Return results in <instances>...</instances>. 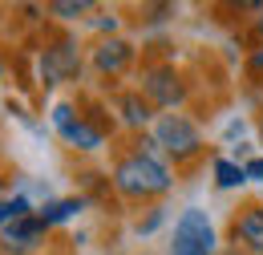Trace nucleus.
<instances>
[{
    "label": "nucleus",
    "instance_id": "20e7f679",
    "mask_svg": "<svg viewBox=\"0 0 263 255\" xmlns=\"http://www.w3.org/2000/svg\"><path fill=\"white\" fill-rule=\"evenodd\" d=\"M41 235H45L41 215H25V219H12V223L0 227V247L12 251V255H25V251H33L36 243H41Z\"/></svg>",
    "mask_w": 263,
    "mask_h": 255
},
{
    "label": "nucleus",
    "instance_id": "f257e3e1",
    "mask_svg": "<svg viewBox=\"0 0 263 255\" xmlns=\"http://www.w3.org/2000/svg\"><path fill=\"white\" fill-rule=\"evenodd\" d=\"M150 146H154V142H146V150L122 158L118 170H114V187H118L122 194H130V198H150V194L170 191V170L154 158Z\"/></svg>",
    "mask_w": 263,
    "mask_h": 255
},
{
    "label": "nucleus",
    "instance_id": "f03ea898",
    "mask_svg": "<svg viewBox=\"0 0 263 255\" xmlns=\"http://www.w3.org/2000/svg\"><path fill=\"white\" fill-rule=\"evenodd\" d=\"M174 255H215V227L206 219V211H182L174 223Z\"/></svg>",
    "mask_w": 263,
    "mask_h": 255
},
{
    "label": "nucleus",
    "instance_id": "7ed1b4c3",
    "mask_svg": "<svg viewBox=\"0 0 263 255\" xmlns=\"http://www.w3.org/2000/svg\"><path fill=\"white\" fill-rule=\"evenodd\" d=\"M154 142L162 146L166 154H174V158H191V154H198V146H202L195 122H186L182 114H162L158 126H154Z\"/></svg>",
    "mask_w": 263,
    "mask_h": 255
},
{
    "label": "nucleus",
    "instance_id": "0eeeda50",
    "mask_svg": "<svg viewBox=\"0 0 263 255\" xmlns=\"http://www.w3.org/2000/svg\"><path fill=\"white\" fill-rule=\"evenodd\" d=\"M235 239L247 247V251H259L263 255V207H251L235 219Z\"/></svg>",
    "mask_w": 263,
    "mask_h": 255
},
{
    "label": "nucleus",
    "instance_id": "a211bd4d",
    "mask_svg": "<svg viewBox=\"0 0 263 255\" xmlns=\"http://www.w3.org/2000/svg\"><path fill=\"white\" fill-rule=\"evenodd\" d=\"M235 255H239V251H235Z\"/></svg>",
    "mask_w": 263,
    "mask_h": 255
},
{
    "label": "nucleus",
    "instance_id": "2eb2a0df",
    "mask_svg": "<svg viewBox=\"0 0 263 255\" xmlns=\"http://www.w3.org/2000/svg\"><path fill=\"white\" fill-rule=\"evenodd\" d=\"M243 170H247V178H263V158H255V162H247V166H243Z\"/></svg>",
    "mask_w": 263,
    "mask_h": 255
},
{
    "label": "nucleus",
    "instance_id": "423d86ee",
    "mask_svg": "<svg viewBox=\"0 0 263 255\" xmlns=\"http://www.w3.org/2000/svg\"><path fill=\"white\" fill-rule=\"evenodd\" d=\"M41 69H45V81H49V85H53V81H65V77H73V73L81 69V61H77V49H73V45L45 49V61H41Z\"/></svg>",
    "mask_w": 263,
    "mask_h": 255
},
{
    "label": "nucleus",
    "instance_id": "4468645a",
    "mask_svg": "<svg viewBox=\"0 0 263 255\" xmlns=\"http://www.w3.org/2000/svg\"><path fill=\"white\" fill-rule=\"evenodd\" d=\"M57 16H65V21H73V16H81V12H89V0H53L49 4Z\"/></svg>",
    "mask_w": 263,
    "mask_h": 255
},
{
    "label": "nucleus",
    "instance_id": "39448f33",
    "mask_svg": "<svg viewBox=\"0 0 263 255\" xmlns=\"http://www.w3.org/2000/svg\"><path fill=\"white\" fill-rule=\"evenodd\" d=\"M146 97L150 101H158V105H178L182 101V85H178V77H174V69H154V73H146Z\"/></svg>",
    "mask_w": 263,
    "mask_h": 255
},
{
    "label": "nucleus",
    "instance_id": "f8f14e48",
    "mask_svg": "<svg viewBox=\"0 0 263 255\" xmlns=\"http://www.w3.org/2000/svg\"><path fill=\"white\" fill-rule=\"evenodd\" d=\"M215 178H219V187H239V183H247V170L227 158H219L215 162Z\"/></svg>",
    "mask_w": 263,
    "mask_h": 255
},
{
    "label": "nucleus",
    "instance_id": "6e6552de",
    "mask_svg": "<svg viewBox=\"0 0 263 255\" xmlns=\"http://www.w3.org/2000/svg\"><path fill=\"white\" fill-rule=\"evenodd\" d=\"M134 49L126 41H101L98 49H93V65H98L101 73H122L126 65H130Z\"/></svg>",
    "mask_w": 263,
    "mask_h": 255
},
{
    "label": "nucleus",
    "instance_id": "9d476101",
    "mask_svg": "<svg viewBox=\"0 0 263 255\" xmlns=\"http://www.w3.org/2000/svg\"><path fill=\"white\" fill-rule=\"evenodd\" d=\"M81 211V198H61V203H49L45 211H36L41 215V223L49 227V223H65L69 215H77Z\"/></svg>",
    "mask_w": 263,
    "mask_h": 255
},
{
    "label": "nucleus",
    "instance_id": "dca6fc26",
    "mask_svg": "<svg viewBox=\"0 0 263 255\" xmlns=\"http://www.w3.org/2000/svg\"><path fill=\"white\" fill-rule=\"evenodd\" d=\"M251 69H259V73H263V49H255V57H251Z\"/></svg>",
    "mask_w": 263,
    "mask_h": 255
},
{
    "label": "nucleus",
    "instance_id": "f3484780",
    "mask_svg": "<svg viewBox=\"0 0 263 255\" xmlns=\"http://www.w3.org/2000/svg\"><path fill=\"white\" fill-rule=\"evenodd\" d=\"M259 32H263V16H259Z\"/></svg>",
    "mask_w": 263,
    "mask_h": 255
},
{
    "label": "nucleus",
    "instance_id": "ddd939ff",
    "mask_svg": "<svg viewBox=\"0 0 263 255\" xmlns=\"http://www.w3.org/2000/svg\"><path fill=\"white\" fill-rule=\"evenodd\" d=\"M25 215H36L33 207H29V198H4L0 203V227L12 223V219H25Z\"/></svg>",
    "mask_w": 263,
    "mask_h": 255
},
{
    "label": "nucleus",
    "instance_id": "1a4fd4ad",
    "mask_svg": "<svg viewBox=\"0 0 263 255\" xmlns=\"http://www.w3.org/2000/svg\"><path fill=\"white\" fill-rule=\"evenodd\" d=\"M61 134H65V142H73L77 150H98V146H101V130L89 126V122H81V118H77V122H69Z\"/></svg>",
    "mask_w": 263,
    "mask_h": 255
},
{
    "label": "nucleus",
    "instance_id": "9b49d317",
    "mask_svg": "<svg viewBox=\"0 0 263 255\" xmlns=\"http://www.w3.org/2000/svg\"><path fill=\"white\" fill-rule=\"evenodd\" d=\"M122 114H126L130 126H146V122H150V101H142V97H122Z\"/></svg>",
    "mask_w": 263,
    "mask_h": 255
}]
</instances>
